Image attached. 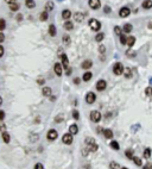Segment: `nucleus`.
Returning a JSON list of instances; mask_svg holds the SVG:
<instances>
[{"label": "nucleus", "instance_id": "1", "mask_svg": "<svg viewBox=\"0 0 152 169\" xmlns=\"http://www.w3.org/2000/svg\"><path fill=\"white\" fill-rule=\"evenodd\" d=\"M88 25L90 26L93 31H100V29H101V23L96 19H90L88 21Z\"/></svg>", "mask_w": 152, "mask_h": 169}, {"label": "nucleus", "instance_id": "2", "mask_svg": "<svg viewBox=\"0 0 152 169\" xmlns=\"http://www.w3.org/2000/svg\"><path fill=\"white\" fill-rule=\"evenodd\" d=\"M124 66L121 64V63H115L114 64V67H113V73L115 75H121L124 73Z\"/></svg>", "mask_w": 152, "mask_h": 169}, {"label": "nucleus", "instance_id": "3", "mask_svg": "<svg viewBox=\"0 0 152 169\" xmlns=\"http://www.w3.org/2000/svg\"><path fill=\"white\" fill-rule=\"evenodd\" d=\"M100 119H101V113H100L99 111H92L90 112V120L94 123H98L100 122Z\"/></svg>", "mask_w": 152, "mask_h": 169}, {"label": "nucleus", "instance_id": "4", "mask_svg": "<svg viewBox=\"0 0 152 169\" xmlns=\"http://www.w3.org/2000/svg\"><path fill=\"white\" fill-rule=\"evenodd\" d=\"M57 137H58V133H57V131H56V130H53V129L49 130V131H48V133H46V138H48L49 141H55Z\"/></svg>", "mask_w": 152, "mask_h": 169}, {"label": "nucleus", "instance_id": "5", "mask_svg": "<svg viewBox=\"0 0 152 169\" xmlns=\"http://www.w3.org/2000/svg\"><path fill=\"white\" fill-rule=\"evenodd\" d=\"M95 100H96V95L94 94L93 92L87 93V95H86V102H87V104L92 105V104H94V102H95Z\"/></svg>", "mask_w": 152, "mask_h": 169}, {"label": "nucleus", "instance_id": "6", "mask_svg": "<svg viewBox=\"0 0 152 169\" xmlns=\"http://www.w3.org/2000/svg\"><path fill=\"white\" fill-rule=\"evenodd\" d=\"M73 141H74V138H73V135H71V133H66V135L62 137V142L64 143V144H67V145L71 144Z\"/></svg>", "mask_w": 152, "mask_h": 169}, {"label": "nucleus", "instance_id": "7", "mask_svg": "<svg viewBox=\"0 0 152 169\" xmlns=\"http://www.w3.org/2000/svg\"><path fill=\"white\" fill-rule=\"evenodd\" d=\"M60 58H61V64H62V67L64 68V69H68V68H70L69 67V61H68V57H67V55L66 54H62L60 56Z\"/></svg>", "mask_w": 152, "mask_h": 169}, {"label": "nucleus", "instance_id": "8", "mask_svg": "<svg viewBox=\"0 0 152 169\" xmlns=\"http://www.w3.org/2000/svg\"><path fill=\"white\" fill-rule=\"evenodd\" d=\"M88 4H89L90 8H93V10H99L100 6H101V1L100 0H89Z\"/></svg>", "mask_w": 152, "mask_h": 169}, {"label": "nucleus", "instance_id": "9", "mask_svg": "<svg viewBox=\"0 0 152 169\" xmlns=\"http://www.w3.org/2000/svg\"><path fill=\"white\" fill-rule=\"evenodd\" d=\"M107 87V83L105 80H99V81L96 82V89L99 91V92H102V91H105Z\"/></svg>", "mask_w": 152, "mask_h": 169}, {"label": "nucleus", "instance_id": "10", "mask_svg": "<svg viewBox=\"0 0 152 169\" xmlns=\"http://www.w3.org/2000/svg\"><path fill=\"white\" fill-rule=\"evenodd\" d=\"M53 70H55L57 76H62V74H63V67H62L61 63H56L55 67H53Z\"/></svg>", "mask_w": 152, "mask_h": 169}, {"label": "nucleus", "instance_id": "11", "mask_svg": "<svg viewBox=\"0 0 152 169\" xmlns=\"http://www.w3.org/2000/svg\"><path fill=\"white\" fill-rule=\"evenodd\" d=\"M131 13V10L128 8V7H122L121 10L119 11V16L120 17H122V18H125V17H128Z\"/></svg>", "mask_w": 152, "mask_h": 169}, {"label": "nucleus", "instance_id": "12", "mask_svg": "<svg viewBox=\"0 0 152 169\" xmlns=\"http://www.w3.org/2000/svg\"><path fill=\"white\" fill-rule=\"evenodd\" d=\"M141 6H143V8H145V10H150L152 7V0H144L143 4H141Z\"/></svg>", "mask_w": 152, "mask_h": 169}, {"label": "nucleus", "instance_id": "13", "mask_svg": "<svg viewBox=\"0 0 152 169\" xmlns=\"http://www.w3.org/2000/svg\"><path fill=\"white\" fill-rule=\"evenodd\" d=\"M92 66H93V62L90 60H86V61L82 62V64H81V67L83 68V69H89Z\"/></svg>", "mask_w": 152, "mask_h": 169}, {"label": "nucleus", "instance_id": "14", "mask_svg": "<svg viewBox=\"0 0 152 169\" xmlns=\"http://www.w3.org/2000/svg\"><path fill=\"white\" fill-rule=\"evenodd\" d=\"M69 132H70L71 135H76V133L79 132V128H77V125H76V124L70 125V126H69Z\"/></svg>", "mask_w": 152, "mask_h": 169}, {"label": "nucleus", "instance_id": "15", "mask_svg": "<svg viewBox=\"0 0 152 169\" xmlns=\"http://www.w3.org/2000/svg\"><path fill=\"white\" fill-rule=\"evenodd\" d=\"M83 18H84V14L83 13H80V12H76V13L74 14V19H75V20L76 21H82L83 20Z\"/></svg>", "mask_w": 152, "mask_h": 169}, {"label": "nucleus", "instance_id": "16", "mask_svg": "<svg viewBox=\"0 0 152 169\" xmlns=\"http://www.w3.org/2000/svg\"><path fill=\"white\" fill-rule=\"evenodd\" d=\"M51 88L50 87H43V89H42V94L44 95V96H50L51 95Z\"/></svg>", "mask_w": 152, "mask_h": 169}, {"label": "nucleus", "instance_id": "17", "mask_svg": "<svg viewBox=\"0 0 152 169\" xmlns=\"http://www.w3.org/2000/svg\"><path fill=\"white\" fill-rule=\"evenodd\" d=\"M62 18L66 19V20H68L69 18H71V12H70L69 10H64V11L62 12Z\"/></svg>", "mask_w": 152, "mask_h": 169}, {"label": "nucleus", "instance_id": "18", "mask_svg": "<svg viewBox=\"0 0 152 169\" xmlns=\"http://www.w3.org/2000/svg\"><path fill=\"white\" fill-rule=\"evenodd\" d=\"M134 43H135V37H134V36L127 37V45H128V48H132Z\"/></svg>", "mask_w": 152, "mask_h": 169}, {"label": "nucleus", "instance_id": "19", "mask_svg": "<svg viewBox=\"0 0 152 169\" xmlns=\"http://www.w3.org/2000/svg\"><path fill=\"white\" fill-rule=\"evenodd\" d=\"M98 149H99V147H98L96 143H93V144H89V145H88V150H89L90 152H95V151H98Z\"/></svg>", "mask_w": 152, "mask_h": 169}, {"label": "nucleus", "instance_id": "20", "mask_svg": "<svg viewBox=\"0 0 152 169\" xmlns=\"http://www.w3.org/2000/svg\"><path fill=\"white\" fill-rule=\"evenodd\" d=\"M93 77V74L90 73V72H86L84 74H83V76H82V79H83V81H86V82H88L90 79Z\"/></svg>", "mask_w": 152, "mask_h": 169}, {"label": "nucleus", "instance_id": "21", "mask_svg": "<svg viewBox=\"0 0 152 169\" xmlns=\"http://www.w3.org/2000/svg\"><path fill=\"white\" fill-rule=\"evenodd\" d=\"M53 7H55V4H53L52 1H48L46 2V5H45V11L46 12H50V11H52L53 10Z\"/></svg>", "mask_w": 152, "mask_h": 169}, {"label": "nucleus", "instance_id": "22", "mask_svg": "<svg viewBox=\"0 0 152 169\" xmlns=\"http://www.w3.org/2000/svg\"><path fill=\"white\" fill-rule=\"evenodd\" d=\"M25 5L27 8H34L36 2H34V0H25Z\"/></svg>", "mask_w": 152, "mask_h": 169}, {"label": "nucleus", "instance_id": "23", "mask_svg": "<svg viewBox=\"0 0 152 169\" xmlns=\"http://www.w3.org/2000/svg\"><path fill=\"white\" fill-rule=\"evenodd\" d=\"M124 75H125L126 79H131L132 77V70L130 68H125L124 69Z\"/></svg>", "mask_w": 152, "mask_h": 169}, {"label": "nucleus", "instance_id": "24", "mask_svg": "<svg viewBox=\"0 0 152 169\" xmlns=\"http://www.w3.org/2000/svg\"><path fill=\"white\" fill-rule=\"evenodd\" d=\"M63 27H64L66 30H68V31H69V30H73L74 24H73V23H71L70 20H67L66 23H64V25H63Z\"/></svg>", "mask_w": 152, "mask_h": 169}, {"label": "nucleus", "instance_id": "25", "mask_svg": "<svg viewBox=\"0 0 152 169\" xmlns=\"http://www.w3.org/2000/svg\"><path fill=\"white\" fill-rule=\"evenodd\" d=\"M49 35L51 36V37H55L56 36V27H55V25H50L49 26Z\"/></svg>", "mask_w": 152, "mask_h": 169}, {"label": "nucleus", "instance_id": "26", "mask_svg": "<svg viewBox=\"0 0 152 169\" xmlns=\"http://www.w3.org/2000/svg\"><path fill=\"white\" fill-rule=\"evenodd\" d=\"M122 31H124L125 34H130V32L132 31V25H131V24H125V25H124V29H122Z\"/></svg>", "mask_w": 152, "mask_h": 169}, {"label": "nucleus", "instance_id": "27", "mask_svg": "<svg viewBox=\"0 0 152 169\" xmlns=\"http://www.w3.org/2000/svg\"><path fill=\"white\" fill-rule=\"evenodd\" d=\"M103 135H105V137H106V138H108V139H109V138H112V137H113L112 130H109V129H106V130L103 131Z\"/></svg>", "mask_w": 152, "mask_h": 169}, {"label": "nucleus", "instance_id": "28", "mask_svg": "<svg viewBox=\"0 0 152 169\" xmlns=\"http://www.w3.org/2000/svg\"><path fill=\"white\" fill-rule=\"evenodd\" d=\"M1 137H2V141L5 143H10V135L7 133V132H2V135H1Z\"/></svg>", "mask_w": 152, "mask_h": 169}, {"label": "nucleus", "instance_id": "29", "mask_svg": "<svg viewBox=\"0 0 152 169\" xmlns=\"http://www.w3.org/2000/svg\"><path fill=\"white\" fill-rule=\"evenodd\" d=\"M111 148H112L113 150H119V148H120L119 143L117 142V141H112V142H111Z\"/></svg>", "mask_w": 152, "mask_h": 169}, {"label": "nucleus", "instance_id": "30", "mask_svg": "<svg viewBox=\"0 0 152 169\" xmlns=\"http://www.w3.org/2000/svg\"><path fill=\"white\" fill-rule=\"evenodd\" d=\"M144 157H145L146 160H149L150 157H151V149L150 148H146L144 150Z\"/></svg>", "mask_w": 152, "mask_h": 169}, {"label": "nucleus", "instance_id": "31", "mask_svg": "<svg viewBox=\"0 0 152 169\" xmlns=\"http://www.w3.org/2000/svg\"><path fill=\"white\" fill-rule=\"evenodd\" d=\"M19 8V5H18V2L16 1V2H12V4H10V10L11 11H17Z\"/></svg>", "mask_w": 152, "mask_h": 169}, {"label": "nucleus", "instance_id": "32", "mask_svg": "<svg viewBox=\"0 0 152 169\" xmlns=\"http://www.w3.org/2000/svg\"><path fill=\"white\" fill-rule=\"evenodd\" d=\"M132 160L135 166H138V167H141V166H143V162H141V160H140L139 157H133Z\"/></svg>", "mask_w": 152, "mask_h": 169}, {"label": "nucleus", "instance_id": "33", "mask_svg": "<svg viewBox=\"0 0 152 169\" xmlns=\"http://www.w3.org/2000/svg\"><path fill=\"white\" fill-rule=\"evenodd\" d=\"M39 19L42 21L48 20V12H46V11H44V12H42V13L39 14Z\"/></svg>", "mask_w": 152, "mask_h": 169}, {"label": "nucleus", "instance_id": "34", "mask_svg": "<svg viewBox=\"0 0 152 169\" xmlns=\"http://www.w3.org/2000/svg\"><path fill=\"white\" fill-rule=\"evenodd\" d=\"M125 155H126V157H128V158H133L134 156H133V150L132 149H127L125 151Z\"/></svg>", "mask_w": 152, "mask_h": 169}, {"label": "nucleus", "instance_id": "35", "mask_svg": "<svg viewBox=\"0 0 152 169\" xmlns=\"http://www.w3.org/2000/svg\"><path fill=\"white\" fill-rule=\"evenodd\" d=\"M103 38H105V34H102V32H100V34H98L95 36V41L96 42H101Z\"/></svg>", "mask_w": 152, "mask_h": 169}, {"label": "nucleus", "instance_id": "36", "mask_svg": "<svg viewBox=\"0 0 152 169\" xmlns=\"http://www.w3.org/2000/svg\"><path fill=\"white\" fill-rule=\"evenodd\" d=\"M109 168H111V169H119L120 166H119V163H117V162H114V161H112V162L109 163Z\"/></svg>", "mask_w": 152, "mask_h": 169}, {"label": "nucleus", "instance_id": "37", "mask_svg": "<svg viewBox=\"0 0 152 169\" xmlns=\"http://www.w3.org/2000/svg\"><path fill=\"white\" fill-rule=\"evenodd\" d=\"M120 43L121 44H127V37H126L125 35H120Z\"/></svg>", "mask_w": 152, "mask_h": 169}, {"label": "nucleus", "instance_id": "38", "mask_svg": "<svg viewBox=\"0 0 152 169\" xmlns=\"http://www.w3.org/2000/svg\"><path fill=\"white\" fill-rule=\"evenodd\" d=\"M5 27H6V21H5V19H0V31L5 30Z\"/></svg>", "mask_w": 152, "mask_h": 169}, {"label": "nucleus", "instance_id": "39", "mask_svg": "<svg viewBox=\"0 0 152 169\" xmlns=\"http://www.w3.org/2000/svg\"><path fill=\"white\" fill-rule=\"evenodd\" d=\"M63 42H64V44H66V45H69V44H70V36L66 35V36L63 37Z\"/></svg>", "mask_w": 152, "mask_h": 169}, {"label": "nucleus", "instance_id": "40", "mask_svg": "<svg viewBox=\"0 0 152 169\" xmlns=\"http://www.w3.org/2000/svg\"><path fill=\"white\" fill-rule=\"evenodd\" d=\"M0 132H6V125L2 122H0Z\"/></svg>", "mask_w": 152, "mask_h": 169}, {"label": "nucleus", "instance_id": "41", "mask_svg": "<svg viewBox=\"0 0 152 169\" xmlns=\"http://www.w3.org/2000/svg\"><path fill=\"white\" fill-rule=\"evenodd\" d=\"M126 55H127V56H130V57H134V56H135V51H132V50H130V49H128V50L126 51Z\"/></svg>", "mask_w": 152, "mask_h": 169}, {"label": "nucleus", "instance_id": "42", "mask_svg": "<svg viewBox=\"0 0 152 169\" xmlns=\"http://www.w3.org/2000/svg\"><path fill=\"white\" fill-rule=\"evenodd\" d=\"M73 117H74V119H79L80 118V114H79V111H76V110H74L73 111Z\"/></svg>", "mask_w": 152, "mask_h": 169}, {"label": "nucleus", "instance_id": "43", "mask_svg": "<svg viewBox=\"0 0 152 169\" xmlns=\"http://www.w3.org/2000/svg\"><path fill=\"white\" fill-rule=\"evenodd\" d=\"M145 93H146V95H149V96H151V95H152V87H146V89H145Z\"/></svg>", "mask_w": 152, "mask_h": 169}, {"label": "nucleus", "instance_id": "44", "mask_svg": "<svg viewBox=\"0 0 152 169\" xmlns=\"http://www.w3.org/2000/svg\"><path fill=\"white\" fill-rule=\"evenodd\" d=\"M63 119H64V117H63V115H62V114H58V115H57V117H56V119H55V122H56V123H60L61 120H63Z\"/></svg>", "mask_w": 152, "mask_h": 169}, {"label": "nucleus", "instance_id": "45", "mask_svg": "<svg viewBox=\"0 0 152 169\" xmlns=\"http://www.w3.org/2000/svg\"><path fill=\"white\" fill-rule=\"evenodd\" d=\"M143 169H152V163L151 162H147L145 166L143 167Z\"/></svg>", "mask_w": 152, "mask_h": 169}, {"label": "nucleus", "instance_id": "46", "mask_svg": "<svg viewBox=\"0 0 152 169\" xmlns=\"http://www.w3.org/2000/svg\"><path fill=\"white\" fill-rule=\"evenodd\" d=\"M5 119V111H0V122Z\"/></svg>", "mask_w": 152, "mask_h": 169}, {"label": "nucleus", "instance_id": "47", "mask_svg": "<svg viewBox=\"0 0 152 169\" xmlns=\"http://www.w3.org/2000/svg\"><path fill=\"white\" fill-rule=\"evenodd\" d=\"M114 32H115L117 35H120L121 34V29H120L119 26H115L114 27Z\"/></svg>", "mask_w": 152, "mask_h": 169}, {"label": "nucleus", "instance_id": "48", "mask_svg": "<svg viewBox=\"0 0 152 169\" xmlns=\"http://www.w3.org/2000/svg\"><path fill=\"white\" fill-rule=\"evenodd\" d=\"M99 50H100V53H101V54H105V51H106V48H105V45H100Z\"/></svg>", "mask_w": 152, "mask_h": 169}, {"label": "nucleus", "instance_id": "49", "mask_svg": "<svg viewBox=\"0 0 152 169\" xmlns=\"http://www.w3.org/2000/svg\"><path fill=\"white\" fill-rule=\"evenodd\" d=\"M34 169H44V167H43L42 163H37V164L34 166Z\"/></svg>", "mask_w": 152, "mask_h": 169}, {"label": "nucleus", "instance_id": "50", "mask_svg": "<svg viewBox=\"0 0 152 169\" xmlns=\"http://www.w3.org/2000/svg\"><path fill=\"white\" fill-rule=\"evenodd\" d=\"M4 53H5V50H4V47L0 44V57H2V56H4Z\"/></svg>", "mask_w": 152, "mask_h": 169}, {"label": "nucleus", "instance_id": "51", "mask_svg": "<svg viewBox=\"0 0 152 169\" xmlns=\"http://www.w3.org/2000/svg\"><path fill=\"white\" fill-rule=\"evenodd\" d=\"M4 41H5V35L2 32H0V43H2Z\"/></svg>", "mask_w": 152, "mask_h": 169}, {"label": "nucleus", "instance_id": "52", "mask_svg": "<svg viewBox=\"0 0 152 169\" xmlns=\"http://www.w3.org/2000/svg\"><path fill=\"white\" fill-rule=\"evenodd\" d=\"M71 73H73V69H71V68H68V69H67V75H70Z\"/></svg>", "mask_w": 152, "mask_h": 169}, {"label": "nucleus", "instance_id": "53", "mask_svg": "<svg viewBox=\"0 0 152 169\" xmlns=\"http://www.w3.org/2000/svg\"><path fill=\"white\" fill-rule=\"evenodd\" d=\"M96 131H98V133H103L102 131H105V130H103L102 128H98V129H96Z\"/></svg>", "mask_w": 152, "mask_h": 169}, {"label": "nucleus", "instance_id": "54", "mask_svg": "<svg viewBox=\"0 0 152 169\" xmlns=\"http://www.w3.org/2000/svg\"><path fill=\"white\" fill-rule=\"evenodd\" d=\"M82 151H83V152H82V154H83V156H87V155H88V151H89V150H88V149H83Z\"/></svg>", "mask_w": 152, "mask_h": 169}, {"label": "nucleus", "instance_id": "55", "mask_svg": "<svg viewBox=\"0 0 152 169\" xmlns=\"http://www.w3.org/2000/svg\"><path fill=\"white\" fill-rule=\"evenodd\" d=\"M108 12H111V7L106 6L105 7V13H108Z\"/></svg>", "mask_w": 152, "mask_h": 169}, {"label": "nucleus", "instance_id": "56", "mask_svg": "<svg viewBox=\"0 0 152 169\" xmlns=\"http://www.w3.org/2000/svg\"><path fill=\"white\" fill-rule=\"evenodd\" d=\"M37 82H38L39 85H43V83H44V82H45V81H44V79H43V80H42V79H39V80H38V81H37Z\"/></svg>", "mask_w": 152, "mask_h": 169}, {"label": "nucleus", "instance_id": "57", "mask_svg": "<svg viewBox=\"0 0 152 169\" xmlns=\"http://www.w3.org/2000/svg\"><path fill=\"white\" fill-rule=\"evenodd\" d=\"M74 82H75L76 85H79V83H80V79H79V77H76V79L74 80Z\"/></svg>", "mask_w": 152, "mask_h": 169}, {"label": "nucleus", "instance_id": "58", "mask_svg": "<svg viewBox=\"0 0 152 169\" xmlns=\"http://www.w3.org/2000/svg\"><path fill=\"white\" fill-rule=\"evenodd\" d=\"M6 2H8V4H12V2H16L17 0H5Z\"/></svg>", "mask_w": 152, "mask_h": 169}, {"label": "nucleus", "instance_id": "59", "mask_svg": "<svg viewBox=\"0 0 152 169\" xmlns=\"http://www.w3.org/2000/svg\"><path fill=\"white\" fill-rule=\"evenodd\" d=\"M1 105H2V98L0 96V106H1Z\"/></svg>", "mask_w": 152, "mask_h": 169}, {"label": "nucleus", "instance_id": "60", "mask_svg": "<svg viewBox=\"0 0 152 169\" xmlns=\"http://www.w3.org/2000/svg\"><path fill=\"white\" fill-rule=\"evenodd\" d=\"M121 169H128V168H126V167H122V168H121Z\"/></svg>", "mask_w": 152, "mask_h": 169}]
</instances>
